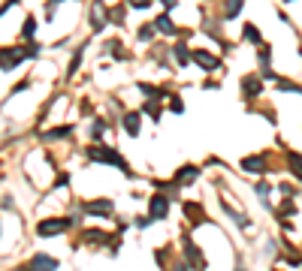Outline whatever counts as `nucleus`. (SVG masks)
<instances>
[{"label":"nucleus","mask_w":302,"mask_h":271,"mask_svg":"<svg viewBox=\"0 0 302 271\" xmlns=\"http://www.w3.org/2000/svg\"><path fill=\"white\" fill-rule=\"evenodd\" d=\"M242 91L245 97H257L263 88H260V79H254V75H248V79H242Z\"/></svg>","instance_id":"10"},{"label":"nucleus","mask_w":302,"mask_h":271,"mask_svg":"<svg viewBox=\"0 0 302 271\" xmlns=\"http://www.w3.org/2000/svg\"><path fill=\"white\" fill-rule=\"evenodd\" d=\"M112 21H115V24L124 21V9H121V6H118V9H112Z\"/></svg>","instance_id":"23"},{"label":"nucleus","mask_w":302,"mask_h":271,"mask_svg":"<svg viewBox=\"0 0 302 271\" xmlns=\"http://www.w3.org/2000/svg\"><path fill=\"white\" fill-rule=\"evenodd\" d=\"M242 9V0H226V18H236Z\"/></svg>","instance_id":"16"},{"label":"nucleus","mask_w":302,"mask_h":271,"mask_svg":"<svg viewBox=\"0 0 302 271\" xmlns=\"http://www.w3.org/2000/svg\"><path fill=\"white\" fill-rule=\"evenodd\" d=\"M151 36H154V27H142L139 30V40H151Z\"/></svg>","instance_id":"24"},{"label":"nucleus","mask_w":302,"mask_h":271,"mask_svg":"<svg viewBox=\"0 0 302 271\" xmlns=\"http://www.w3.org/2000/svg\"><path fill=\"white\" fill-rule=\"evenodd\" d=\"M91 160H97V163H109V166H115V169H121V172H130L127 163H124L112 148H94V151H91Z\"/></svg>","instance_id":"1"},{"label":"nucleus","mask_w":302,"mask_h":271,"mask_svg":"<svg viewBox=\"0 0 302 271\" xmlns=\"http://www.w3.org/2000/svg\"><path fill=\"white\" fill-rule=\"evenodd\" d=\"M184 250H187V259H194L191 265H197V268H203V265H206V262H203V253H200L194 244H184Z\"/></svg>","instance_id":"13"},{"label":"nucleus","mask_w":302,"mask_h":271,"mask_svg":"<svg viewBox=\"0 0 302 271\" xmlns=\"http://www.w3.org/2000/svg\"><path fill=\"white\" fill-rule=\"evenodd\" d=\"M257 36H260V33H257V27H251V24H248V27H245V40H257Z\"/></svg>","instance_id":"26"},{"label":"nucleus","mask_w":302,"mask_h":271,"mask_svg":"<svg viewBox=\"0 0 302 271\" xmlns=\"http://www.w3.org/2000/svg\"><path fill=\"white\" fill-rule=\"evenodd\" d=\"M197 175H200V169H197V166H184V169L178 172V181H194Z\"/></svg>","instance_id":"15"},{"label":"nucleus","mask_w":302,"mask_h":271,"mask_svg":"<svg viewBox=\"0 0 302 271\" xmlns=\"http://www.w3.org/2000/svg\"><path fill=\"white\" fill-rule=\"evenodd\" d=\"M103 130H106V124H103V121H97V124H94V127H91V133H94V136H100V133H103Z\"/></svg>","instance_id":"28"},{"label":"nucleus","mask_w":302,"mask_h":271,"mask_svg":"<svg viewBox=\"0 0 302 271\" xmlns=\"http://www.w3.org/2000/svg\"><path fill=\"white\" fill-rule=\"evenodd\" d=\"M55 268H58V259H52V256H36L30 262V271H55Z\"/></svg>","instance_id":"6"},{"label":"nucleus","mask_w":302,"mask_h":271,"mask_svg":"<svg viewBox=\"0 0 302 271\" xmlns=\"http://www.w3.org/2000/svg\"><path fill=\"white\" fill-rule=\"evenodd\" d=\"M154 30H163V33H175V24H172V18H169V15H160V18H154Z\"/></svg>","instance_id":"11"},{"label":"nucleus","mask_w":302,"mask_h":271,"mask_svg":"<svg viewBox=\"0 0 302 271\" xmlns=\"http://www.w3.org/2000/svg\"><path fill=\"white\" fill-rule=\"evenodd\" d=\"M242 169L245 172H263V169H266V157H260V154H257V157H245Z\"/></svg>","instance_id":"7"},{"label":"nucleus","mask_w":302,"mask_h":271,"mask_svg":"<svg viewBox=\"0 0 302 271\" xmlns=\"http://www.w3.org/2000/svg\"><path fill=\"white\" fill-rule=\"evenodd\" d=\"M281 88H284V91H293V94H302V88L293 85V82H281Z\"/></svg>","instance_id":"25"},{"label":"nucleus","mask_w":302,"mask_h":271,"mask_svg":"<svg viewBox=\"0 0 302 271\" xmlns=\"http://www.w3.org/2000/svg\"><path fill=\"white\" fill-rule=\"evenodd\" d=\"M160 3H163V6H169V9H172V6H175V3H178V0H160Z\"/></svg>","instance_id":"31"},{"label":"nucleus","mask_w":302,"mask_h":271,"mask_svg":"<svg viewBox=\"0 0 302 271\" xmlns=\"http://www.w3.org/2000/svg\"><path fill=\"white\" fill-rule=\"evenodd\" d=\"M175 60L178 63H187V60H191V52H187L184 46H175Z\"/></svg>","instance_id":"19"},{"label":"nucleus","mask_w":302,"mask_h":271,"mask_svg":"<svg viewBox=\"0 0 302 271\" xmlns=\"http://www.w3.org/2000/svg\"><path fill=\"white\" fill-rule=\"evenodd\" d=\"M166 211H169V202H166L163 196H154V199H151V220L166 217Z\"/></svg>","instance_id":"4"},{"label":"nucleus","mask_w":302,"mask_h":271,"mask_svg":"<svg viewBox=\"0 0 302 271\" xmlns=\"http://www.w3.org/2000/svg\"><path fill=\"white\" fill-rule=\"evenodd\" d=\"M18 60H21L18 49H15V52H0V69H15Z\"/></svg>","instance_id":"8"},{"label":"nucleus","mask_w":302,"mask_h":271,"mask_svg":"<svg viewBox=\"0 0 302 271\" xmlns=\"http://www.w3.org/2000/svg\"><path fill=\"white\" fill-rule=\"evenodd\" d=\"M269 190H272L269 184H257V193H260V196H263V199H266V196H269Z\"/></svg>","instance_id":"27"},{"label":"nucleus","mask_w":302,"mask_h":271,"mask_svg":"<svg viewBox=\"0 0 302 271\" xmlns=\"http://www.w3.org/2000/svg\"><path fill=\"white\" fill-rule=\"evenodd\" d=\"M290 166H293V172H296V178L302 181V157H299V154H290Z\"/></svg>","instance_id":"17"},{"label":"nucleus","mask_w":302,"mask_h":271,"mask_svg":"<svg viewBox=\"0 0 302 271\" xmlns=\"http://www.w3.org/2000/svg\"><path fill=\"white\" fill-rule=\"evenodd\" d=\"M91 27L94 30H103L106 27V6L103 3H94V9H91Z\"/></svg>","instance_id":"5"},{"label":"nucleus","mask_w":302,"mask_h":271,"mask_svg":"<svg viewBox=\"0 0 302 271\" xmlns=\"http://www.w3.org/2000/svg\"><path fill=\"white\" fill-rule=\"evenodd\" d=\"M169 106H172V111H181V108H184V106H181V100H178V97H175V100H172V103H169Z\"/></svg>","instance_id":"29"},{"label":"nucleus","mask_w":302,"mask_h":271,"mask_svg":"<svg viewBox=\"0 0 302 271\" xmlns=\"http://www.w3.org/2000/svg\"><path fill=\"white\" fill-rule=\"evenodd\" d=\"M139 91H142V97H148V100H160V97H163V91H157L154 85H145V82L139 85Z\"/></svg>","instance_id":"14"},{"label":"nucleus","mask_w":302,"mask_h":271,"mask_svg":"<svg viewBox=\"0 0 302 271\" xmlns=\"http://www.w3.org/2000/svg\"><path fill=\"white\" fill-rule=\"evenodd\" d=\"M33 30H36V24H33V18H27L24 27H21V33H24V36H33Z\"/></svg>","instance_id":"22"},{"label":"nucleus","mask_w":302,"mask_h":271,"mask_svg":"<svg viewBox=\"0 0 302 271\" xmlns=\"http://www.w3.org/2000/svg\"><path fill=\"white\" fill-rule=\"evenodd\" d=\"M73 130L70 127H61V130H52V133H46V139H64V136H70Z\"/></svg>","instance_id":"21"},{"label":"nucleus","mask_w":302,"mask_h":271,"mask_svg":"<svg viewBox=\"0 0 302 271\" xmlns=\"http://www.w3.org/2000/svg\"><path fill=\"white\" fill-rule=\"evenodd\" d=\"M133 6H148V0H130Z\"/></svg>","instance_id":"30"},{"label":"nucleus","mask_w":302,"mask_h":271,"mask_svg":"<svg viewBox=\"0 0 302 271\" xmlns=\"http://www.w3.org/2000/svg\"><path fill=\"white\" fill-rule=\"evenodd\" d=\"M124 130H127L130 136H136V133H139V114H133V111H130V114H124Z\"/></svg>","instance_id":"12"},{"label":"nucleus","mask_w":302,"mask_h":271,"mask_svg":"<svg viewBox=\"0 0 302 271\" xmlns=\"http://www.w3.org/2000/svg\"><path fill=\"white\" fill-rule=\"evenodd\" d=\"M85 211L94 214V217H97V214H100V217H109V214H112V202H91V205H85Z\"/></svg>","instance_id":"9"},{"label":"nucleus","mask_w":302,"mask_h":271,"mask_svg":"<svg viewBox=\"0 0 302 271\" xmlns=\"http://www.w3.org/2000/svg\"><path fill=\"white\" fill-rule=\"evenodd\" d=\"M70 226V220H43L40 226H36V232L46 238V235H58V232H64Z\"/></svg>","instance_id":"2"},{"label":"nucleus","mask_w":302,"mask_h":271,"mask_svg":"<svg viewBox=\"0 0 302 271\" xmlns=\"http://www.w3.org/2000/svg\"><path fill=\"white\" fill-rule=\"evenodd\" d=\"M18 54H21V57H36V54H40V46H33V43H30L27 49H18Z\"/></svg>","instance_id":"20"},{"label":"nucleus","mask_w":302,"mask_h":271,"mask_svg":"<svg viewBox=\"0 0 302 271\" xmlns=\"http://www.w3.org/2000/svg\"><path fill=\"white\" fill-rule=\"evenodd\" d=\"M52 3H61V0H52Z\"/></svg>","instance_id":"32"},{"label":"nucleus","mask_w":302,"mask_h":271,"mask_svg":"<svg viewBox=\"0 0 302 271\" xmlns=\"http://www.w3.org/2000/svg\"><path fill=\"white\" fill-rule=\"evenodd\" d=\"M191 57H194V60H197V63H200L206 72H215V69H221V60H218V57H212L209 52H200V49H197Z\"/></svg>","instance_id":"3"},{"label":"nucleus","mask_w":302,"mask_h":271,"mask_svg":"<svg viewBox=\"0 0 302 271\" xmlns=\"http://www.w3.org/2000/svg\"><path fill=\"white\" fill-rule=\"evenodd\" d=\"M85 238H88L91 244H103L109 235H106V232H85Z\"/></svg>","instance_id":"18"}]
</instances>
